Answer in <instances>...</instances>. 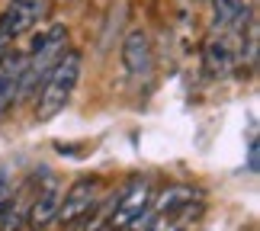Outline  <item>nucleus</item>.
<instances>
[{"label": "nucleus", "instance_id": "4", "mask_svg": "<svg viewBox=\"0 0 260 231\" xmlns=\"http://www.w3.org/2000/svg\"><path fill=\"white\" fill-rule=\"evenodd\" d=\"M151 180L148 177H135L132 183H128L122 193L116 196V203H113V212H109V228L113 231H125L128 225L135 222V218H142L148 209H151Z\"/></svg>", "mask_w": 260, "mask_h": 231}, {"label": "nucleus", "instance_id": "9", "mask_svg": "<svg viewBox=\"0 0 260 231\" xmlns=\"http://www.w3.org/2000/svg\"><path fill=\"white\" fill-rule=\"evenodd\" d=\"M235 58H238V52H235L232 32H228V29H218V32L206 42V64H209V71H212V74H225L228 68L235 64Z\"/></svg>", "mask_w": 260, "mask_h": 231}, {"label": "nucleus", "instance_id": "10", "mask_svg": "<svg viewBox=\"0 0 260 231\" xmlns=\"http://www.w3.org/2000/svg\"><path fill=\"white\" fill-rule=\"evenodd\" d=\"M215 4V26L228 29V32H238L247 23V7L244 0H212Z\"/></svg>", "mask_w": 260, "mask_h": 231}, {"label": "nucleus", "instance_id": "1", "mask_svg": "<svg viewBox=\"0 0 260 231\" xmlns=\"http://www.w3.org/2000/svg\"><path fill=\"white\" fill-rule=\"evenodd\" d=\"M81 64H84L81 52H64L55 61V68L48 71V77L42 80V87L36 90V93H39L36 116L42 119V122L55 119L68 103H71V96H74V90H77V80H81Z\"/></svg>", "mask_w": 260, "mask_h": 231}, {"label": "nucleus", "instance_id": "2", "mask_svg": "<svg viewBox=\"0 0 260 231\" xmlns=\"http://www.w3.org/2000/svg\"><path fill=\"white\" fill-rule=\"evenodd\" d=\"M68 52V29L64 23L48 26V32H42L36 39L32 52L23 55V84H19V96H29L42 87V80L48 77V71L55 68V61Z\"/></svg>", "mask_w": 260, "mask_h": 231}, {"label": "nucleus", "instance_id": "12", "mask_svg": "<svg viewBox=\"0 0 260 231\" xmlns=\"http://www.w3.org/2000/svg\"><path fill=\"white\" fill-rule=\"evenodd\" d=\"M26 225V212H23V206H16L13 199L7 203V209L0 212V231H19Z\"/></svg>", "mask_w": 260, "mask_h": 231}, {"label": "nucleus", "instance_id": "3", "mask_svg": "<svg viewBox=\"0 0 260 231\" xmlns=\"http://www.w3.org/2000/svg\"><path fill=\"white\" fill-rule=\"evenodd\" d=\"M100 199H103V183H100V177H81L77 183L68 186V193H61V203H58V215L55 218L64 228L77 225L81 218H87L100 206Z\"/></svg>", "mask_w": 260, "mask_h": 231}, {"label": "nucleus", "instance_id": "5", "mask_svg": "<svg viewBox=\"0 0 260 231\" xmlns=\"http://www.w3.org/2000/svg\"><path fill=\"white\" fill-rule=\"evenodd\" d=\"M45 13V0H10L0 13V48L26 36Z\"/></svg>", "mask_w": 260, "mask_h": 231}, {"label": "nucleus", "instance_id": "8", "mask_svg": "<svg viewBox=\"0 0 260 231\" xmlns=\"http://www.w3.org/2000/svg\"><path fill=\"white\" fill-rule=\"evenodd\" d=\"M23 55H0V116L19 100V84H23Z\"/></svg>", "mask_w": 260, "mask_h": 231}, {"label": "nucleus", "instance_id": "7", "mask_svg": "<svg viewBox=\"0 0 260 231\" xmlns=\"http://www.w3.org/2000/svg\"><path fill=\"white\" fill-rule=\"evenodd\" d=\"M58 203H61V189H58V180L55 177H45V183L39 186V193L32 199V206H29V225L32 228H45V225H52L55 222V215H58Z\"/></svg>", "mask_w": 260, "mask_h": 231}, {"label": "nucleus", "instance_id": "13", "mask_svg": "<svg viewBox=\"0 0 260 231\" xmlns=\"http://www.w3.org/2000/svg\"><path fill=\"white\" fill-rule=\"evenodd\" d=\"M7 203H10V186L4 183V180H0V212L7 209Z\"/></svg>", "mask_w": 260, "mask_h": 231}, {"label": "nucleus", "instance_id": "11", "mask_svg": "<svg viewBox=\"0 0 260 231\" xmlns=\"http://www.w3.org/2000/svg\"><path fill=\"white\" fill-rule=\"evenodd\" d=\"M193 196H196V189H189V186H171V189H164V196H161V203H157V212H177V209H183L186 203H193Z\"/></svg>", "mask_w": 260, "mask_h": 231}, {"label": "nucleus", "instance_id": "6", "mask_svg": "<svg viewBox=\"0 0 260 231\" xmlns=\"http://www.w3.org/2000/svg\"><path fill=\"white\" fill-rule=\"evenodd\" d=\"M122 64L132 77H148L151 74V64H154V55H151V39H148L142 29L125 36L122 42Z\"/></svg>", "mask_w": 260, "mask_h": 231}]
</instances>
